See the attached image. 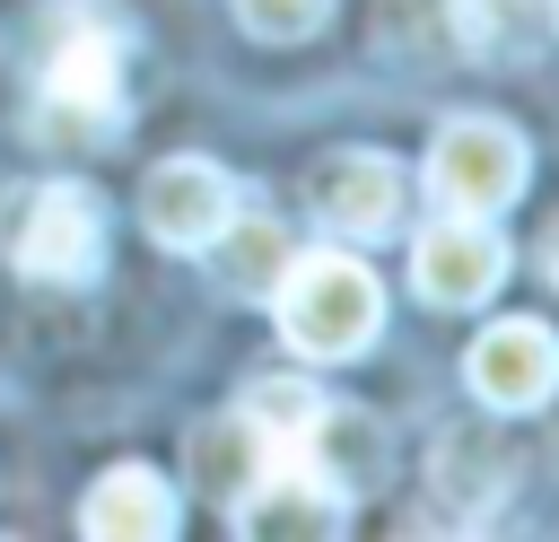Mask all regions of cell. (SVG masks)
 <instances>
[{
  "mask_svg": "<svg viewBox=\"0 0 559 542\" xmlns=\"http://www.w3.org/2000/svg\"><path fill=\"white\" fill-rule=\"evenodd\" d=\"M122 61H131V26L105 0H70L44 35L35 131L44 140H114L122 131Z\"/></svg>",
  "mask_w": 559,
  "mask_h": 542,
  "instance_id": "obj_1",
  "label": "cell"
},
{
  "mask_svg": "<svg viewBox=\"0 0 559 542\" xmlns=\"http://www.w3.org/2000/svg\"><path fill=\"white\" fill-rule=\"evenodd\" d=\"M271 306H280V341H288L297 358H314V367L358 358V350L376 341V323H384V288H376V271H367L358 254H341V245L280 262Z\"/></svg>",
  "mask_w": 559,
  "mask_h": 542,
  "instance_id": "obj_2",
  "label": "cell"
},
{
  "mask_svg": "<svg viewBox=\"0 0 559 542\" xmlns=\"http://www.w3.org/2000/svg\"><path fill=\"white\" fill-rule=\"evenodd\" d=\"M533 157H524V131L498 122V114H454L428 149V192L463 219H498L515 192H524Z\"/></svg>",
  "mask_w": 559,
  "mask_h": 542,
  "instance_id": "obj_3",
  "label": "cell"
},
{
  "mask_svg": "<svg viewBox=\"0 0 559 542\" xmlns=\"http://www.w3.org/2000/svg\"><path fill=\"white\" fill-rule=\"evenodd\" d=\"M96 262H105V201H96V184L52 175L17 219V271L52 280V288H79V280H96Z\"/></svg>",
  "mask_w": 559,
  "mask_h": 542,
  "instance_id": "obj_4",
  "label": "cell"
},
{
  "mask_svg": "<svg viewBox=\"0 0 559 542\" xmlns=\"http://www.w3.org/2000/svg\"><path fill=\"white\" fill-rule=\"evenodd\" d=\"M463 385H472L489 411H542V402L559 393V332L533 323V315L489 323V332L463 350Z\"/></svg>",
  "mask_w": 559,
  "mask_h": 542,
  "instance_id": "obj_5",
  "label": "cell"
},
{
  "mask_svg": "<svg viewBox=\"0 0 559 542\" xmlns=\"http://www.w3.org/2000/svg\"><path fill=\"white\" fill-rule=\"evenodd\" d=\"M227 210H236V184H227V166H210V157H157V166L140 175V227H148L166 254H201V245L227 227Z\"/></svg>",
  "mask_w": 559,
  "mask_h": 542,
  "instance_id": "obj_6",
  "label": "cell"
},
{
  "mask_svg": "<svg viewBox=\"0 0 559 542\" xmlns=\"http://www.w3.org/2000/svg\"><path fill=\"white\" fill-rule=\"evenodd\" d=\"M227 516H236V533H253V542H332V533H349V498H341L323 472H306L297 455H280Z\"/></svg>",
  "mask_w": 559,
  "mask_h": 542,
  "instance_id": "obj_7",
  "label": "cell"
},
{
  "mask_svg": "<svg viewBox=\"0 0 559 542\" xmlns=\"http://www.w3.org/2000/svg\"><path fill=\"white\" fill-rule=\"evenodd\" d=\"M402 192H411V184H402V166H393L384 149H332V157H314V175H306L314 219L341 227V236H393Z\"/></svg>",
  "mask_w": 559,
  "mask_h": 542,
  "instance_id": "obj_8",
  "label": "cell"
},
{
  "mask_svg": "<svg viewBox=\"0 0 559 542\" xmlns=\"http://www.w3.org/2000/svg\"><path fill=\"white\" fill-rule=\"evenodd\" d=\"M411 280H419V297L428 306H480L498 280H507V236L489 227V219H437V227H419V245H411Z\"/></svg>",
  "mask_w": 559,
  "mask_h": 542,
  "instance_id": "obj_9",
  "label": "cell"
},
{
  "mask_svg": "<svg viewBox=\"0 0 559 542\" xmlns=\"http://www.w3.org/2000/svg\"><path fill=\"white\" fill-rule=\"evenodd\" d=\"M175 525H183V507H175L166 472H148V463H114L79 498V533L87 542H166Z\"/></svg>",
  "mask_w": 559,
  "mask_h": 542,
  "instance_id": "obj_10",
  "label": "cell"
},
{
  "mask_svg": "<svg viewBox=\"0 0 559 542\" xmlns=\"http://www.w3.org/2000/svg\"><path fill=\"white\" fill-rule=\"evenodd\" d=\"M271 463H280V455H271V437H262L245 411H218V420H201V428L183 437V472H192V490L218 498V507H236Z\"/></svg>",
  "mask_w": 559,
  "mask_h": 542,
  "instance_id": "obj_11",
  "label": "cell"
},
{
  "mask_svg": "<svg viewBox=\"0 0 559 542\" xmlns=\"http://www.w3.org/2000/svg\"><path fill=\"white\" fill-rule=\"evenodd\" d=\"M297 463L306 472H323L341 498H358V490H376L384 472H393V446H384V428L367 420V411H314V428H306V446H297Z\"/></svg>",
  "mask_w": 559,
  "mask_h": 542,
  "instance_id": "obj_12",
  "label": "cell"
},
{
  "mask_svg": "<svg viewBox=\"0 0 559 542\" xmlns=\"http://www.w3.org/2000/svg\"><path fill=\"white\" fill-rule=\"evenodd\" d=\"M559 0H454V44L472 61H533L550 44Z\"/></svg>",
  "mask_w": 559,
  "mask_h": 542,
  "instance_id": "obj_13",
  "label": "cell"
},
{
  "mask_svg": "<svg viewBox=\"0 0 559 542\" xmlns=\"http://www.w3.org/2000/svg\"><path fill=\"white\" fill-rule=\"evenodd\" d=\"M201 262H210V280H218L227 297H271V280H280V262H288V227L227 210V227L201 245Z\"/></svg>",
  "mask_w": 559,
  "mask_h": 542,
  "instance_id": "obj_14",
  "label": "cell"
},
{
  "mask_svg": "<svg viewBox=\"0 0 559 542\" xmlns=\"http://www.w3.org/2000/svg\"><path fill=\"white\" fill-rule=\"evenodd\" d=\"M437 498H454V516H463V525H489V516H498V498H507V455H498L480 428L437 437Z\"/></svg>",
  "mask_w": 559,
  "mask_h": 542,
  "instance_id": "obj_15",
  "label": "cell"
},
{
  "mask_svg": "<svg viewBox=\"0 0 559 542\" xmlns=\"http://www.w3.org/2000/svg\"><path fill=\"white\" fill-rule=\"evenodd\" d=\"M262 437H271V455H297L306 446V428H314V411H323V393L306 385V376H262V385H245V402H236Z\"/></svg>",
  "mask_w": 559,
  "mask_h": 542,
  "instance_id": "obj_16",
  "label": "cell"
},
{
  "mask_svg": "<svg viewBox=\"0 0 559 542\" xmlns=\"http://www.w3.org/2000/svg\"><path fill=\"white\" fill-rule=\"evenodd\" d=\"M323 17H332V0H236V26L253 44H306Z\"/></svg>",
  "mask_w": 559,
  "mask_h": 542,
  "instance_id": "obj_17",
  "label": "cell"
},
{
  "mask_svg": "<svg viewBox=\"0 0 559 542\" xmlns=\"http://www.w3.org/2000/svg\"><path fill=\"white\" fill-rule=\"evenodd\" d=\"M542 271H550V280H559V227H550V236H542Z\"/></svg>",
  "mask_w": 559,
  "mask_h": 542,
  "instance_id": "obj_18",
  "label": "cell"
},
{
  "mask_svg": "<svg viewBox=\"0 0 559 542\" xmlns=\"http://www.w3.org/2000/svg\"><path fill=\"white\" fill-rule=\"evenodd\" d=\"M550 35H559V9H550Z\"/></svg>",
  "mask_w": 559,
  "mask_h": 542,
  "instance_id": "obj_19",
  "label": "cell"
}]
</instances>
